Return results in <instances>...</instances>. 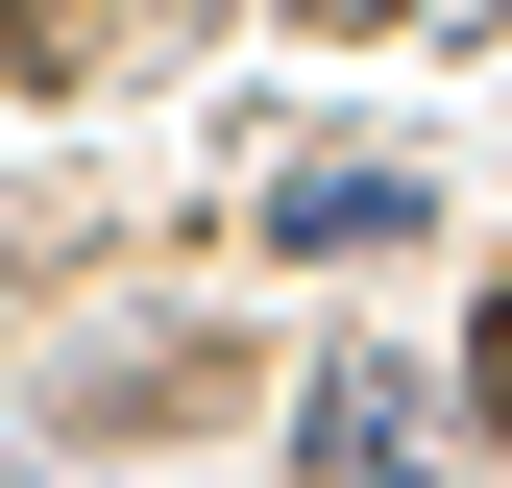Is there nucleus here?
I'll return each mask as SVG.
<instances>
[{
  "mask_svg": "<svg viewBox=\"0 0 512 488\" xmlns=\"http://www.w3.org/2000/svg\"><path fill=\"white\" fill-rule=\"evenodd\" d=\"M317 464H342V488L415 464V391H391V366H317Z\"/></svg>",
  "mask_w": 512,
  "mask_h": 488,
  "instance_id": "obj_1",
  "label": "nucleus"
},
{
  "mask_svg": "<svg viewBox=\"0 0 512 488\" xmlns=\"http://www.w3.org/2000/svg\"><path fill=\"white\" fill-rule=\"evenodd\" d=\"M415 220V171H293V196H269V244H391Z\"/></svg>",
  "mask_w": 512,
  "mask_h": 488,
  "instance_id": "obj_2",
  "label": "nucleus"
},
{
  "mask_svg": "<svg viewBox=\"0 0 512 488\" xmlns=\"http://www.w3.org/2000/svg\"><path fill=\"white\" fill-rule=\"evenodd\" d=\"M464 415H488V440H512V293H488V318H464Z\"/></svg>",
  "mask_w": 512,
  "mask_h": 488,
  "instance_id": "obj_3",
  "label": "nucleus"
},
{
  "mask_svg": "<svg viewBox=\"0 0 512 488\" xmlns=\"http://www.w3.org/2000/svg\"><path fill=\"white\" fill-rule=\"evenodd\" d=\"M0 74H74V0H0Z\"/></svg>",
  "mask_w": 512,
  "mask_h": 488,
  "instance_id": "obj_4",
  "label": "nucleus"
},
{
  "mask_svg": "<svg viewBox=\"0 0 512 488\" xmlns=\"http://www.w3.org/2000/svg\"><path fill=\"white\" fill-rule=\"evenodd\" d=\"M366 25H488V0H366Z\"/></svg>",
  "mask_w": 512,
  "mask_h": 488,
  "instance_id": "obj_5",
  "label": "nucleus"
}]
</instances>
